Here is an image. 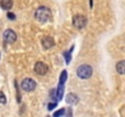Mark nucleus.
<instances>
[{
    "instance_id": "12",
    "label": "nucleus",
    "mask_w": 125,
    "mask_h": 117,
    "mask_svg": "<svg viewBox=\"0 0 125 117\" xmlns=\"http://www.w3.org/2000/svg\"><path fill=\"white\" fill-rule=\"evenodd\" d=\"M66 77H67V72H66V71H63V72L61 73V79H60V83H64V82H66Z\"/></svg>"
},
{
    "instance_id": "6",
    "label": "nucleus",
    "mask_w": 125,
    "mask_h": 117,
    "mask_svg": "<svg viewBox=\"0 0 125 117\" xmlns=\"http://www.w3.org/2000/svg\"><path fill=\"white\" fill-rule=\"evenodd\" d=\"M34 70L38 75L40 76H44L45 73H47V66L44 64V62H37L35 66H34Z\"/></svg>"
},
{
    "instance_id": "13",
    "label": "nucleus",
    "mask_w": 125,
    "mask_h": 117,
    "mask_svg": "<svg viewBox=\"0 0 125 117\" xmlns=\"http://www.w3.org/2000/svg\"><path fill=\"white\" fill-rule=\"evenodd\" d=\"M5 103H6V98H5L4 93L0 91V104H5Z\"/></svg>"
},
{
    "instance_id": "5",
    "label": "nucleus",
    "mask_w": 125,
    "mask_h": 117,
    "mask_svg": "<svg viewBox=\"0 0 125 117\" xmlns=\"http://www.w3.org/2000/svg\"><path fill=\"white\" fill-rule=\"evenodd\" d=\"M4 39H5L6 43H13V41H16L17 36H16V33L12 29H6L4 32Z\"/></svg>"
},
{
    "instance_id": "10",
    "label": "nucleus",
    "mask_w": 125,
    "mask_h": 117,
    "mask_svg": "<svg viewBox=\"0 0 125 117\" xmlns=\"http://www.w3.org/2000/svg\"><path fill=\"white\" fill-rule=\"evenodd\" d=\"M12 4H13L12 0H1L0 1V5L4 10H10L12 7Z\"/></svg>"
},
{
    "instance_id": "4",
    "label": "nucleus",
    "mask_w": 125,
    "mask_h": 117,
    "mask_svg": "<svg viewBox=\"0 0 125 117\" xmlns=\"http://www.w3.org/2000/svg\"><path fill=\"white\" fill-rule=\"evenodd\" d=\"M73 25H74L75 28L82 29V28L85 27V25H86V18L84 17L83 15H75V16L73 17Z\"/></svg>"
},
{
    "instance_id": "2",
    "label": "nucleus",
    "mask_w": 125,
    "mask_h": 117,
    "mask_svg": "<svg viewBox=\"0 0 125 117\" xmlns=\"http://www.w3.org/2000/svg\"><path fill=\"white\" fill-rule=\"evenodd\" d=\"M77 75L82 79H87L92 75V67L90 65H80L77 70Z\"/></svg>"
},
{
    "instance_id": "1",
    "label": "nucleus",
    "mask_w": 125,
    "mask_h": 117,
    "mask_svg": "<svg viewBox=\"0 0 125 117\" xmlns=\"http://www.w3.org/2000/svg\"><path fill=\"white\" fill-rule=\"evenodd\" d=\"M34 16H35V18H37L39 22H42V23H45V22L50 21V20H51V17H52L51 11H50L47 7H45V6H40V7H38V9L35 10Z\"/></svg>"
},
{
    "instance_id": "9",
    "label": "nucleus",
    "mask_w": 125,
    "mask_h": 117,
    "mask_svg": "<svg viewBox=\"0 0 125 117\" xmlns=\"http://www.w3.org/2000/svg\"><path fill=\"white\" fill-rule=\"evenodd\" d=\"M115 68H117V72H118L119 75H125V60L119 61V62L117 64Z\"/></svg>"
},
{
    "instance_id": "15",
    "label": "nucleus",
    "mask_w": 125,
    "mask_h": 117,
    "mask_svg": "<svg viewBox=\"0 0 125 117\" xmlns=\"http://www.w3.org/2000/svg\"><path fill=\"white\" fill-rule=\"evenodd\" d=\"M7 17H9L10 20H15V18H16V16H15L13 13H11V12H9V13H7Z\"/></svg>"
},
{
    "instance_id": "3",
    "label": "nucleus",
    "mask_w": 125,
    "mask_h": 117,
    "mask_svg": "<svg viewBox=\"0 0 125 117\" xmlns=\"http://www.w3.org/2000/svg\"><path fill=\"white\" fill-rule=\"evenodd\" d=\"M35 87H37V83L32 78H24L21 83V88L24 91H32V90L35 89Z\"/></svg>"
},
{
    "instance_id": "11",
    "label": "nucleus",
    "mask_w": 125,
    "mask_h": 117,
    "mask_svg": "<svg viewBox=\"0 0 125 117\" xmlns=\"http://www.w3.org/2000/svg\"><path fill=\"white\" fill-rule=\"evenodd\" d=\"M57 95H58V99H61V98L63 96V83H60V87H58Z\"/></svg>"
},
{
    "instance_id": "16",
    "label": "nucleus",
    "mask_w": 125,
    "mask_h": 117,
    "mask_svg": "<svg viewBox=\"0 0 125 117\" xmlns=\"http://www.w3.org/2000/svg\"><path fill=\"white\" fill-rule=\"evenodd\" d=\"M55 106H56V104H49V107H47V109H49V110H52Z\"/></svg>"
},
{
    "instance_id": "8",
    "label": "nucleus",
    "mask_w": 125,
    "mask_h": 117,
    "mask_svg": "<svg viewBox=\"0 0 125 117\" xmlns=\"http://www.w3.org/2000/svg\"><path fill=\"white\" fill-rule=\"evenodd\" d=\"M66 101L68 104H77L78 103V96L73 93H69L67 96H66Z\"/></svg>"
},
{
    "instance_id": "14",
    "label": "nucleus",
    "mask_w": 125,
    "mask_h": 117,
    "mask_svg": "<svg viewBox=\"0 0 125 117\" xmlns=\"http://www.w3.org/2000/svg\"><path fill=\"white\" fill-rule=\"evenodd\" d=\"M64 114H66V111H64V109H62V110H60V111H57V112H55V114H53V117L61 116V115H64Z\"/></svg>"
},
{
    "instance_id": "7",
    "label": "nucleus",
    "mask_w": 125,
    "mask_h": 117,
    "mask_svg": "<svg viewBox=\"0 0 125 117\" xmlns=\"http://www.w3.org/2000/svg\"><path fill=\"white\" fill-rule=\"evenodd\" d=\"M42 44L44 49H50V48H52L55 45V41H53V39L51 37H44L42 40Z\"/></svg>"
}]
</instances>
